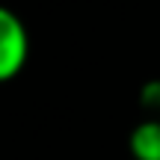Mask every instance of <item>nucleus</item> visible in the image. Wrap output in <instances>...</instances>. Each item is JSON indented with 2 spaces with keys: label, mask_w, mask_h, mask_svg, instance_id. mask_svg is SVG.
<instances>
[{
  "label": "nucleus",
  "mask_w": 160,
  "mask_h": 160,
  "mask_svg": "<svg viewBox=\"0 0 160 160\" xmlns=\"http://www.w3.org/2000/svg\"><path fill=\"white\" fill-rule=\"evenodd\" d=\"M30 59V33L12 9L0 6V83H9Z\"/></svg>",
  "instance_id": "f257e3e1"
},
{
  "label": "nucleus",
  "mask_w": 160,
  "mask_h": 160,
  "mask_svg": "<svg viewBox=\"0 0 160 160\" xmlns=\"http://www.w3.org/2000/svg\"><path fill=\"white\" fill-rule=\"evenodd\" d=\"M128 151L133 160H160V119H145L128 137Z\"/></svg>",
  "instance_id": "f03ea898"
},
{
  "label": "nucleus",
  "mask_w": 160,
  "mask_h": 160,
  "mask_svg": "<svg viewBox=\"0 0 160 160\" xmlns=\"http://www.w3.org/2000/svg\"><path fill=\"white\" fill-rule=\"evenodd\" d=\"M139 104H142L148 113H154V119H160V77L148 80V83L139 89Z\"/></svg>",
  "instance_id": "7ed1b4c3"
}]
</instances>
